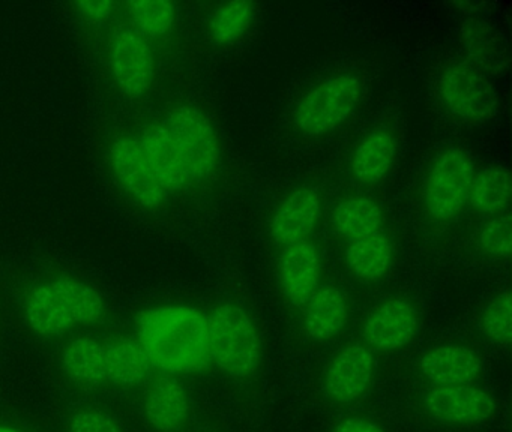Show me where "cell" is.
Returning <instances> with one entry per match:
<instances>
[{
    "instance_id": "cell-1",
    "label": "cell",
    "mask_w": 512,
    "mask_h": 432,
    "mask_svg": "<svg viewBox=\"0 0 512 432\" xmlns=\"http://www.w3.org/2000/svg\"><path fill=\"white\" fill-rule=\"evenodd\" d=\"M137 341L152 366L169 374H191L211 362L208 317L188 305H161L140 312Z\"/></svg>"
},
{
    "instance_id": "cell-2",
    "label": "cell",
    "mask_w": 512,
    "mask_h": 432,
    "mask_svg": "<svg viewBox=\"0 0 512 432\" xmlns=\"http://www.w3.org/2000/svg\"><path fill=\"white\" fill-rule=\"evenodd\" d=\"M104 300L97 290L76 279H56L35 288L25 305L26 323L40 336H55L100 320Z\"/></svg>"
},
{
    "instance_id": "cell-3",
    "label": "cell",
    "mask_w": 512,
    "mask_h": 432,
    "mask_svg": "<svg viewBox=\"0 0 512 432\" xmlns=\"http://www.w3.org/2000/svg\"><path fill=\"white\" fill-rule=\"evenodd\" d=\"M211 359L230 377H253L262 362V339L251 315L235 303H223L208 317Z\"/></svg>"
},
{
    "instance_id": "cell-4",
    "label": "cell",
    "mask_w": 512,
    "mask_h": 432,
    "mask_svg": "<svg viewBox=\"0 0 512 432\" xmlns=\"http://www.w3.org/2000/svg\"><path fill=\"white\" fill-rule=\"evenodd\" d=\"M473 176L472 159L463 149L443 150L425 177L422 189L425 210L439 221L455 218L469 200Z\"/></svg>"
},
{
    "instance_id": "cell-5",
    "label": "cell",
    "mask_w": 512,
    "mask_h": 432,
    "mask_svg": "<svg viewBox=\"0 0 512 432\" xmlns=\"http://www.w3.org/2000/svg\"><path fill=\"white\" fill-rule=\"evenodd\" d=\"M361 92V81L355 75L326 78L299 102L295 111L296 126L307 135L334 131L353 113Z\"/></svg>"
},
{
    "instance_id": "cell-6",
    "label": "cell",
    "mask_w": 512,
    "mask_h": 432,
    "mask_svg": "<svg viewBox=\"0 0 512 432\" xmlns=\"http://www.w3.org/2000/svg\"><path fill=\"white\" fill-rule=\"evenodd\" d=\"M181 150L194 185L208 179L220 161V140L209 117L190 105L173 108L163 119Z\"/></svg>"
},
{
    "instance_id": "cell-7",
    "label": "cell",
    "mask_w": 512,
    "mask_h": 432,
    "mask_svg": "<svg viewBox=\"0 0 512 432\" xmlns=\"http://www.w3.org/2000/svg\"><path fill=\"white\" fill-rule=\"evenodd\" d=\"M439 90L446 108L464 122H484L496 111L497 95L493 84L466 63L449 65L442 72Z\"/></svg>"
},
{
    "instance_id": "cell-8",
    "label": "cell",
    "mask_w": 512,
    "mask_h": 432,
    "mask_svg": "<svg viewBox=\"0 0 512 432\" xmlns=\"http://www.w3.org/2000/svg\"><path fill=\"white\" fill-rule=\"evenodd\" d=\"M424 408L442 425L467 426L490 419L496 402L490 393L470 384L434 386L424 395Z\"/></svg>"
},
{
    "instance_id": "cell-9",
    "label": "cell",
    "mask_w": 512,
    "mask_h": 432,
    "mask_svg": "<svg viewBox=\"0 0 512 432\" xmlns=\"http://www.w3.org/2000/svg\"><path fill=\"white\" fill-rule=\"evenodd\" d=\"M109 159L119 185L142 206L157 207L166 200L167 192L155 177L139 140L119 138L110 147Z\"/></svg>"
},
{
    "instance_id": "cell-10",
    "label": "cell",
    "mask_w": 512,
    "mask_h": 432,
    "mask_svg": "<svg viewBox=\"0 0 512 432\" xmlns=\"http://www.w3.org/2000/svg\"><path fill=\"white\" fill-rule=\"evenodd\" d=\"M376 363L367 347L347 345L338 351L323 377L326 396L338 404H350L361 398L373 381Z\"/></svg>"
},
{
    "instance_id": "cell-11",
    "label": "cell",
    "mask_w": 512,
    "mask_h": 432,
    "mask_svg": "<svg viewBox=\"0 0 512 432\" xmlns=\"http://www.w3.org/2000/svg\"><path fill=\"white\" fill-rule=\"evenodd\" d=\"M110 65L116 84L125 95H143L154 78V54L146 39L134 30H122L113 39Z\"/></svg>"
},
{
    "instance_id": "cell-12",
    "label": "cell",
    "mask_w": 512,
    "mask_h": 432,
    "mask_svg": "<svg viewBox=\"0 0 512 432\" xmlns=\"http://www.w3.org/2000/svg\"><path fill=\"white\" fill-rule=\"evenodd\" d=\"M419 330V312L409 300L391 299L374 309L364 323L362 335L374 350H400Z\"/></svg>"
},
{
    "instance_id": "cell-13",
    "label": "cell",
    "mask_w": 512,
    "mask_h": 432,
    "mask_svg": "<svg viewBox=\"0 0 512 432\" xmlns=\"http://www.w3.org/2000/svg\"><path fill=\"white\" fill-rule=\"evenodd\" d=\"M139 141L155 177L167 194L194 185L190 168L163 120L149 125Z\"/></svg>"
},
{
    "instance_id": "cell-14",
    "label": "cell",
    "mask_w": 512,
    "mask_h": 432,
    "mask_svg": "<svg viewBox=\"0 0 512 432\" xmlns=\"http://www.w3.org/2000/svg\"><path fill=\"white\" fill-rule=\"evenodd\" d=\"M322 261L308 240L286 246L278 257V281L284 296L295 306H304L319 288Z\"/></svg>"
},
{
    "instance_id": "cell-15",
    "label": "cell",
    "mask_w": 512,
    "mask_h": 432,
    "mask_svg": "<svg viewBox=\"0 0 512 432\" xmlns=\"http://www.w3.org/2000/svg\"><path fill=\"white\" fill-rule=\"evenodd\" d=\"M322 215L320 197L314 189L293 191L278 207L269 222V237L281 248L307 239Z\"/></svg>"
},
{
    "instance_id": "cell-16",
    "label": "cell",
    "mask_w": 512,
    "mask_h": 432,
    "mask_svg": "<svg viewBox=\"0 0 512 432\" xmlns=\"http://www.w3.org/2000/svg\"><path fill=\"white\" fill-rule=\"evenodd\" d=\"M419 369L434 386H460L479 377L482 360L466 345L445 344L427 351L419 360Z\"/></svg>"
},
{
    "instance_id": "cell-17",
    "label": "cell",
    "mask_w": 512,
    "mask_h": 432,
    "mask_svg": "<svg viewBox=\"0 0 512 432\" xmlns=\"http://www.w3.org/2000/svg\"><path fill=\"white\" fill-rule=\"evenodd\" d=\"M190 398L176 378L163 375L149 387L145 398V416L158 432H176L187 422Z\"/></svg>"
},
{
    "instance_id": "cell-18",
    "label": "cell",
    "mask_w": 512,
    "mask_h": 432,
    "mask_svg": "<svg viewBox=\"0 0 512 432\" xmlns=\"http://www.w3.org/2000/svg\"><path fill=\"white\" fill-rule=\"evenodd\" d=\"M304 308V332L311 341L323 342L335 338L349 320L346 297L334 285L317 288Z\"/></svg>"
},
{
    "instance_id": "cell-19",
    "label": "cell",
    "mask_w": 512,
    "mask_h": 432,
    "mask_svg": "<svg viewBox=\"0 0 512 432\" xmlns=\"http://www.w3.org/2000/svg\"><path fill=\"white\" fill-rule=\"evenodd\" d=\"M106 380L113 386L131 389L139 386L151 372L152 363L137 339L121 338L104 345Z\"/></svg>"
},
{
    "instance_id": "cell-20",
    "label": "cell",
    "mask_w": 512,
    "mask_h": 432,
    "mask_svg": "<svg viewBox=\"0 0 512 432\" xmlns=\"http://www.w3.org/2000/svg\"><path fill=\"white\" fill-rule=\"evenodd\" d=\"M397 153V141L386 129H374L353 150L352 176L361 183H377L391 170Z\"/></svg>"
},
{
    "instance_id": "cell-21",
    "label": "cell",
    "mask_w": 512,
    "mask_h": 432,
    "mask_svg": "<svg viewBox=\"0 0 512 432\" xmlns=\"http://www.w3.org/2000/svg\"><path fill=\"white\" fill-rule=\"evenodd\" d=\"M392 245L388 236L380 233L355 240L344 252L347 267L362 282L380 281L392 264Z\"/></svg>"
},
{
    "instance_id": "cell-22",
    "label": "cell",
    "mask_w": 512,
    "mask_h": 432,
    "mask_svg": "<svg viewBox=\"0 0 512 432\" xmlns=\"http://www.w3.org/2000/svg\"><path fill=\"white\" fill-rule=\"evenodd\" d=\"M332 222L341 237L355 242L380 233L385 216L376 201L367 197H352L335 207Z\"/></svg>"
},
{
    "instance_id": "cell-23",
    "label": "cell",
    "mask_w": 512,
    "mask_h": 432,
    "mask_svg": "<svg viewBox=\"0 0 512 432\" xmlns=\"http://www.w3.org/2000/svg\"><path fill=\"white\" fill-rule=\"evenodd\" d=\"M65 374L79 384L97 386L106 381L104 345L92 338H77L62 353Z\"/></svg>"
},
{
    "instance_id": "cell-24",
    "label": "cell",
    "mask_w": 512,
    "mask_h": 432,
    "mask_svg": "<svg viewBox=\"0 0 512 432\" xmlns=\"http://www.w3.org/2000/svg\"><path fill=\"white\" fill-rule=\"evenodd\" d=\"M469 201L473 209L487 215L502 213L511 201V176L503 167H487L473 176Z\"/></svg>"
},
{
    "instance_id": "cell-25",
    "label": "cell",
    "mask_w": 512,
    "mask_h": 432,
    "mask_svg": "<svg viewBox=\"0 0 512 432\" xmlns=\"http://www.w3.org/2000/svg\"><path fill=\"white\" fill-rule=\"evenodd\" d=\"M254 3L241 0L218 6L209 20V33L217 44H230L241 38L253 23Z\"/></svg>"
},
{
    "instance_id": "cell-26",
    "label": "cell",
    "mask_w": 512,
    "mask_h": 432,
    "mask_svg": "<svg viewBox=\"0 0 512 432\" xmlns=\"http://www.w3.org/2000/svg\"><path fill=\"white\" fill-rule=\"evenodd\" d=\"M127 8L134 23L145 35H164L175 24L176 6L167 0H134L127 3Z\"/></svg>"
},
{
    "instance_id": "cell-27",
    "label": "cell",
    "mask_w": 512,
    "mask_h": 432,
    "mask_svg": "<svg viewBox=\"0 0 512 432\" xmlns=\"http://www.w3.org/2000/svg\"><path fill=\"white\" fill-rule=\"evenodd\" d=\"M482 333L496 344L506 345L512 335V305L509 291L497 294L482 312Z\"/></svg>"
},
{
    "instance_id": "cell-28",
    "label": "cell",
    "mask_w": 512,
    "mask_h": 432,
    "mask_svg": "<svg viewBox=\"0 0 512 432\" xmlns=\"http://www.w3.org/2000/svg\"><path fill=\"white\" fill-rule=\"evenodd\" d=\"M478 242L482 251L491 257H511V216L502 215L490 219L479 231Z\"/></svg>"
},
{
    "instance_id": "cell-29",
    "label": "cell",
    "mask_w": 512,
    "mask_h": 432,
    "mask_svg": "<svg viewBox=\"0 0 512 432\" xmlns=\"http://www.w3.org/2000/svg\"><path fill=\"white\" fill-rule=\"evenodd\" d=\"M70 432H122L118 423L101 413V411L86 410L74 414L70 422Z\"/></svg>"
},
{
    "instance_id": "cell-30",
    "label": "cell",
    "mask_w": 512,
    "mask_h": 432,
    "mask_svg": "<svg viewBox=\"0 0 512 432\" xmlns=\"http://www.w3.org/2000/svg\"><path fill=\"white\" fill-rule=\"evenodd\" d=\"M113 6L115 5H113V2H109V0H95V2L83 0V2L76 3L79 14L92 21H101L109 17L112 14Z\"/></svg>"
},
{
    "instance_id": "cell-31",
    "label": "cell",
    "mask_w": 512,
    "mask_h": 432,
    "mask_svg": "<svg viewBox=\"0 0 512 432\" xmlns=\"http://www.w3.org/2000/svg\"><path fill=\"white\" fill-rule=\"evenodd\" d=\"M332 432H385L376 422L367 417H347L335 426Z\"/></svg>"
},
{
    "instance_id": "cell-32",
    "label": "cell",
    "mask_w": 512,
    "mask_h": 432,
    "mask_svg": "<svg viewBox=\"0 0 512 432\" xmlns=\"http://www.w3.org/2000/svg\"><path fill=\"white\" fill-rule=\"evenodd\" d=\"M0 432H22L19 429L13 428V426L0 425Z\"/></svg>"
}]
</instances>
